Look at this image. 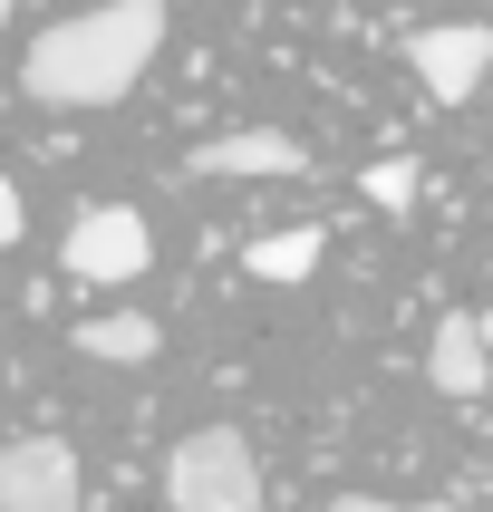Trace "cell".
<instances>
[{"label":"cell","instance_id":"6da1fadb","mask_svg":"<svg viewBox=\"0 0 493 512\" xmlns=\"http://www.w3.org/2000/svg\"><path fill=\"white\" fill-rule=\"evenodd\" d=\"M155 49H165V0H107V10L39 29L20 58V87L39 107H116L155 68Z\"/></svg>","mask_w":493,"mask_h":512},{"label":"cell","instance_id":"7a4b0ae2","mask_svg":"<svg viewBox=\"0 0 493 512\" xmlns=\"http://www.w3.org/2000/svg\"><path fill=\"white\" fill-rule=\"evenodd\" d=\"M165 503L174 512H261V455L242 426H194L165 455Z\"/></svg>","mask_w":493,"mask_h":512},{"label":"cell","instance_id":"3957f363","mask_svg":"<svg viewBox=\"0 0 493 512\" xmlns=\"http://www.w3.org/2000/svg\"><path fill=\"white\" fill-rule=\"evenodd\" d=\"M58 261L78 281H136L145 261H155V232H145L136 203H87L78 223H68V242H58Z\"/></svg>","mask_w":493,"mask_h":512},{"label":"cell","instance_id":"277c9868","mask_svg":"<svg viewBox=\"0 0 493 512\" xmlns=\"http://www.w3.org/2000/svg\"><path fill=\"white\" fill-rule=\"evenodd\" d=\"M78 455L68 435H10L0 445V512H78Z\"/></svg>","mask_w":493,"mask_h":512},{"label":"cell","instance_id":"5b68a950","mask_svg":"<svg viewBox=\"0 0 493 512\" xmlns=\"http://www.w3.org/2000/svg\"><path fill=\"white\" fill-rule=\"evenodd\" d=\"M406 58H416V78H426L435 107H464V97L484 87V68H493V29H484V20L416 29V39H406Z\"/></svg>","mask_w":493,"mask_h":512},{"label":"cell","instance_id":"8992f818","mask_svg":"<svg viewBox=\"0 0 493 512\" xmlns=\"http://www.w3.org/2000/svg\"><path fill=\"white\" fill-rule=\"evenodd\" d=\"M310 155H300V136H281V126H232V136H203L194 155H184V174H203V184H232V174H300Z\"/></svg>","mask_w":493,"mask_h":512},{"label":"cell","instance_id":"52a82bcc","mask_svg":"<svg viewBox=\"0 0 493 512\" xmlns=\"http://www.w3.org/2000/svg\"><path fill=\"white\" fill-rule=\"evenodd\" d=\"M426 387L435 397H484V329H474V310H445L435 319V348H426Z\"/></svg>","mask_w":493,"mask_h":512},{"label":"cell","instance_id":"ba28073f","mask_svg":"<svg viewBox=\"0 0 493 512\" xmlns=\"http://www.w3.org/2000/svg\"><path fill=\"white\" fill-rule=\"evenodd\" d=\"M319 252H329V232H319V223H290V232H271V242H252L242 271H252V281H310Z\"/></svg>","mask_w":493,"mask_h":512},{"label":"cell","instance_id":"9c48e42d","mask_svg":"<svg viewBox=\"0 0 493 512\" xmlns=\"http://www.w3.org/2000/svg\"><path fill=\"white\" fill-rule=\"evenodd\" d=\"M78 358H107V368H145V358H155V319H136V310L78 319Z\"/></svg>","mask_w":493,"mask_h":512},{"label":"cell","instance_id":"30bf717a","mask_svg":"<svg viewBox=\"0 0 493 512\" xmlns=\"http://www.w3.org/2000/svg\"><path fill=\"white\" fill-rule=\"evenodd\" d=\"M358 194H368L377 213H406V203H416V155H377V165L358 174Z\"/></svg>","mask_w":493,"mask_h":512},{"label":"cell","instance_id":"8fae6325","mask_svg":"<svg viewBox=\"0 0 493 512\" xmlns=\"http://www.w3.org/2000/svg\"><path fill=\"white\" fill-rule=\"evenodd\" d=\"M319 512H455V503H377V493H339V503H319Z\"/></svg>","mask_w":493,"mask_h":512},{"label":"cell","instance_id":"7c38bea8","mask_svg":"<svg viewBox=\"0 0 493 512\" xmlns=\"http://www.w3.org/2000/svg\"><path fill=\"white\" fill-rule=\"evenodd\" d=\"M10 242H20V184L0 174V252H10Z\"/></svg>","mask_w":493,"mask_h":512},{"label":"cell","instance_id":"4fadbf2b","mask_svg":"<svg viewBox=\"0 0 493 512\" xmlns=\"http://www.w3.org/2000/svg\"><path fill=\"white\" fill-rule=\"evenodd\" d=\"M10 10H20V0H0V20H10Z\"/></svg>","mask_w":493,"mask_h":512}]
</instances>
